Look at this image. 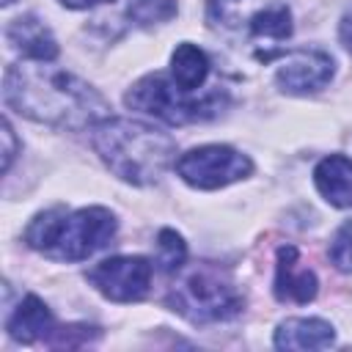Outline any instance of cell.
Here are the masks:
<instances>
[{
	"label": "cell",
	"instance_id": "obj_1",
	"mask_svg": "<svg viewBox=\"0 0 352 352\" xmlns=\"http://www.w3.org/2000/svg\"><path fill=\"white\" fill-rule=\"evenodd\" d=\"M36 63H16L6 69L3 96L16 113L63 129H85L110 118L107 102L80 77Z\"/></svg>",
	"mask_w": 352,
	"mask_h": 352
},
{
	"label": "cell",
	"instance_id": "obj_2",
	"mask_svg": "<svg viewBox=\"0 0 352 352\" xmlns=\"http://www.w3.org/2000/svg\"><path fill=\"white\" fill-rule=\"evenodd\" d=\"M91 143L118 179L138 187L160 182L176 157L170 135L132 118H104L94 124Z\"/></svg>",
	"mask_w": 352,
	"mask_h": 352
},
{
	"label": "cell",
	"instance_id": "obj_3",
	"mask_svg": "<svg viewBox=\"0 0 352 352\" xmlns=\"http://www.w3.org/2000/svg\"><path fill=\"white\" fill-rule=\"evenodd\" d=\"M116 236V217L104 206H85L66 212L60 206L47 209L25 228V242L58 261H82L107 248Z\"/></svg>",
	"mask_w": 352,
	"mask_h": 352
},
{
	"label": "cell",
	"instance_id": "obj_4",
	"mask_svg": "<svg viewBox=\"0 0 352 352\" xmlns=\"http://www.w3.org/2000/svg\"><path fill=\"white\" fill-rule=\"evenodd\" d=\"M206 19L214 30L258 47L256 55L264 60L270 58L267 50H275L292 36L286 0H206Z\"/></svg>",
	"mask_w": 352,
	"mask_h": 352
},
{
	"label": "cell",
	"instance_id": "obj_5",
	"mask_svg": "<svg viewBox=\"0 0 352 352\" xmlns=\"http://www.w3.org/2000/svg\"><path fill=\"white\" fill-rule=\"evenodd\" d=\"M124 102L126 107L162 118L165 124H192V121H209L220 116L223 107L228 104V94L220 88H212L198 96L195 91H184L182 85H176L173 77L154 72L138 80L124 96Z\"/></svg>",
	"mask_w": 352,
	"mask_h": 352
},
{
	"label": "cell",
	"instance_id": "obj_6",
	"mask_svg": "<svg viewBox=\"0 0 352 352\" xmlns=\"http://www.w3.org/2000/svg\"><path fill=\"white\" fill-rule=\"evenodd\" d=\"M170 305L192 324H209L234 319L242 311V294L226 272L201 267L173 289Z\"/></svg>",
	"mask_w": 352,
	"mask_h": 352
},
{
	"label": "cell",
	"instance_id": "obj_7",
	"mask_svg": "<svg viewBox=\"0 0 352 352\" xmlns=\"http://www.w3.org/2000/svg\"><path fill=\"white\" fill-rule=\"evenodd\" d=\"M250 170H253V162L242 151L231 146H220V143L198 146L176 160V173L198 190L226 187L231 182L250 176Z\"/></svg>",
	"mask_w": 352,
	"mask_h": 352
},
{
	"label": "cell",
	"instance_id": "obj_8",
	"mask_svg": "<svg viewBox=\"0 0 352 352\" xmlns=\"http://www.w3.org/2000/svg\"><path fill=\"white\" fill-rule=\"evenodd\" d=\"M88 280L113 302H135L151 286V264L143 256H113L88 270Z\"/></svg>",
	"mask_w": 352,
	"mask_h": 352
},
{
	"label": "cell",
	"instance_id": "obj_9",
	"mask_svg": "<svg viewBox=\"0 0 352 352\" xmlns=\"http://www.w3.org/2000/svg\"><path fill=\"white\" fill-rule=\"evenodd\" d=\"M333 77V58L319 50H297L286 55L283 66L275 72V82L286 94H314Z\"/></svg>",
	"mask_w": 352,
	"mask_h": 352
},
{
	"label": "cell",
	"instance_id": "obj_10",
	"mask_svg": "<svg viewBox=\"0 0 352 352\" xmlns=\"http://www.w3.org/2000/svg\"><path fill=\"white\" fill-rule=\"evenodd\" d=\"M275 297L280 302H311L316 297V275L300 264L297 248L283 245L278 248L275 264Z\"/></svg>",
	"mask_w": 352,
	"mask_h": 352
},
{
	"label": "cell",
	"instance_id": "obj_11",
	"mask_svg": "<svg viewBox=\"0 0 352 352\" xmlns=\"http://www.w3.org/2000/svg\"><path fill=\"white\" fill-rule=\"evenodd\" d=\"M11 47L16 52H22L25 58L30 60H52L58 58V44H55V36L50 33V28L33 16V14H25V16H16L8 30H6Z\"/></svg>",
	"mask_w": 352,
	"mask_h": 352
},
{
	"label": "cell",
	"instance_id": "obj_12",
	"mask_svg": "<svg viewBox=\"0 0 352 352\" xmlns=\"http://www.w3.org/2000/svg\"><path fill=\"white\" fill-rule=\"evenodd\" d=\"M314 184L330 206H338V209L352 206V160L341 154L324 157L314 168Z\"/></svg>",
	"mask_w": 352,
	"mask_h": 352
},
{
	"label": "cell",
	"instance_id": "obj_13",
	"mask_svg": "<svg viewBox=\"0 0 352 352\" xmlns=\"http://www.w3.org/2000/svg\"><path fill=\"white\" fill-rule=\"evenodd\" d=\"M8 336L14 341H22V344H33L38 338H50L52 330H55V322H52V314L50 308L36 297V294H28L16 308L14 314L8 316Z\"/></svg>",
	"mask_w": 352,
	"mask_h": 352
},
{
	"label": "cell",
	"instance_id": "obj_14",
	"mask_svg": "<svg viewBox=\"0 0 352 352\" xmlns=\"http://www.w3.org/2000/svg\"><path fill=\"white\" fill-rule=\"evenodd\" d=\"M336 341L333 324L324 319H286L275 330V346L278 349H324Z\"/></svg>",
	"mask_w": 352,
	"mask_h": 352
},
{
	"label": "cell",
	"instance_id": "obj_15",
	"mask_svg": "<svg viewBox=\"0 0 352 352\" xmlns=\"http://www.w3.org/2000/svg\"><path fill=\"white\" fill-rule=\"evenodd\" d=\"M170 77L184 91H198L209 77V58L195 44H179L170 55Z\"/></svg>",
	"mask_w": 352,
	"mask_h": 352
},
{
	"label": "cell",
	"instance_id": "obj_16",
	"mask_svg": "<svg viewBox=\"0 0 352 352\" xmlns=\"http://www.w3.org/2000/svg\"><path fill=\"white\" fill-rule=\"evenodd\" d=\"M154 258H157V264H160L165 272L182 270L184 261H187V245H184V239H182L176 231L162 228L160 236H157V256H154Z\"/></svg>",
	"mask_w": 352,
	"mask_h": 352
},
{
	"label": "cell",
	"instance_id": "obj_17",
	"mask_svg": "<svg viewBox=\"0 0 352 352\" xmlns=\"http://www.w3.org/2000/svg\"><path fill=\"white\" fill-rule=\"evenodd\" d=\"M129 16L140 25H151V22H165L176 14V3L173 0H129Z\"/></svg>",
	"mask_w": 352,
	"mask_h": 352
},
{
	"label": "cell",
	"instance_id": "obj_18",
	"mask_svg": "<svg viewBox=\"0 0 352 352\" xmlns=\"http://www.w3.org/2000/svg\"><path fill=\"white\" fill-rule=\"evenodd\" d=\"M330 261L336 264V270L352 272V220H346L336 231V236L330 242Z\"/></svg>",
	"mask_w": 352,
	"mask_h": 352
},
{
	"label": "cell",
	"instance_id": "obj_19",
	"mask_svg": "<svg viewBox=\"0 0 352 352\" xmlns=\"http://www.w3.org/2000/svg\"><path fill=\"white\" fill-rule=\"evenodd\" d=\"M3 143H6V148H3V170H8L11 168V160H14V151H16L14 129H11L8 121H3Z\"/></svg>",
	"mask_w": 352,
	"mask_h": 352
},
{
	"label": "cell",
	"instance_id": "obj_20",
	"mask_svg": "<svg viewBox=\"0 0 352 352\" xmlns=\"http://www.w3.org/2000/svg\"><path fill=\"white\" fill-rule=\"evenodd\" d=\"M338 33H341V41H344V47L352 52V14H346V16L341 19V28H338Z\"/></svg>",
	"mask_w": 352,
	"mask_h": 352
},
{
	"label": "cell",
	"instance_id": "obj_21",
	"mask_svg": "<svg viewBox=\"0 0 352 352\" xmlns=\"http://www.w3.org/2000/svg\"><path fill=\"white\" fill-rule=\"evenodd\" d=\"M66 8H91V6H99V3H107V0H60Z\"/></svg>",
	"mask_w": 352,
	"mask_h": 352
},
{
	"label": "cell",
	"instance_id": "obj_22",
	"mask_svg": "<svg viewBox=\"0 0 352 352\" xmlns=\"http://www.w3.org/2000/svg\"><path fill=\"white\" fill-rule=\"evenodd\" d=\"M3 3H6V6H8V3H14V0H3Z\"/></svg>",
	"mask_w": 352,
	"mask_h": 352
}]
</instances>
